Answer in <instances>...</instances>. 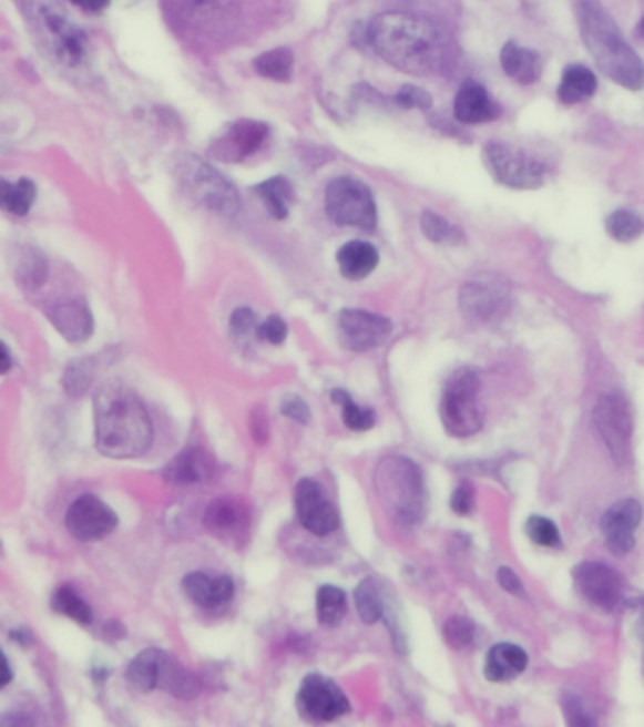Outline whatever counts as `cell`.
<instances>
[{
    "instance_id": "cell-1",
    "label": "cell",
    "mask_w": 644,
    "mask_h": 727,
    "mask_svg": "<svg viewBox=\"0 0 644 727\" xmlns=\"http://www.w3.org/2000/svg\"><path fill=\"white\" fill-rule=\"evenodd\" d=\"M369 48L391 66L415 76L444 66L447 42L431 21L405 12H386L367 25Z\"/></svg>"
},
{
    "instance_id": "cell-2",
    "label": "cell",
    "mask_w": 644,
    "mask_h": 727,
    "mask_svg": "<svg viewBox=\"0 0 644 727\" xmlns=\"http://www.w3.org/2000/svg\"><path fill=\"white\" fill-rule=\"evenodd\" d=\"M95 439L99 452L114 460L141 458L154 442V426L144 402L127 386L109 382L96 390Z\"/></svg>"
},
{
    "instance_id": "cell-3",
    "label": "cell",
    "mask_w": 644,
    "mask_h": 727,
    "mask_svg": "<svg viewBox=\"0 0 644 727\" xmlns=\"http://www.w3.org/2000/svg\"><path fill=\"white\" fill-rule=\"evenodd\" d=\"M576 21L582 42L600 71L625 90H643V59L627 44L613 16L600 0H576Z\"/></svg>"
},
{
    "instance_id": "cell-4",
    "label": "cell",
    "mask_w": 644,
    "mask_h": 727,
    "mask_svg": "<svg viewBox=\"0 0 644 727\" xmlns=\"http://www.w3.org/2000/svg\"><path fill=\"white\" fill-rule=\"evenodd\" d=\"M375 490L384 511L401 525H415L426 514V482L415 461L384 458L375 471Z\"/></svg>"
},
{
    "instance_id": "cell-5",
    "label": "cell",
    "mask_w": 644,
    "mask_h": 727,
    "mask_svg": "<svg viewBox=\"0 0 644 727\" xmlns=\"http://www.w3.org/2000/svg\"><path fill=\"white\" fill-rule=\"evenodd\" d=\"M440 420L448 433L466 439L479 433L484 426V407L480 401V378L477 370L463 367L448 378L440 399Z\"/></svg>"
},
{
    "instance_id": "cell-6",
    "label": "cell",
    "mask_w": 644,
    "mask_h": 727,
    "mask_svg": "<svg viewBox=\"0 0 644 727\" xmlns=\"http://www.w3.org/2000/svg\"><path fill=\"white\" fill-rule=\"evenodd\" d=\"M168 21L190 39H216L238 16V0H161Z\"/></svg>"
},
{
    "instance_id": "cell-7",
    "label": "cell",
    "mask_w": 644,
    "mask_h": 727,
    "mask_svg": "<svg viewBox=\"0 0 644 727\" xmlns=\"http://www.w3.org/2000/svg\"><path fill=\"white\" fill-rule=\"evenodd\" d=\"M180 184L193 201L222 216H235L241 208L238 193L227 180L208 163L193 155H184L176 166Z\"/></svg>"
},
{
    "instance_id": "cell-8",
    "label": "cell",
    "mask_w": 644,
    "mask_h": 727,
    "mask_svg": "<svg viewBox=\"0 0 644 727\" xmlns=\"http://www.w3.org/2000/svg\"><path fill=\"white\" fill-rule=\"evenodd\" d=\"M482 160L491 178L511 190H539L549 180V166L509 144H485Z\"/></svg>"
},
{
    "instance_id": "cell-9",
    "label": "cell",
    "mask_w": 644,
    "mask_h": 727,
    "mask_svg": "<svg viewBox=\"0 0 644 727\" xmlns=\"http://www.w3.org/2000/svg\"><path fill=\"white\" fill-rule=\"evenodd\" d=\"M327 216L343 227L375 231L377 227V205L367 185L359 180L340 176L327 185Z\"/></svg>"
},
{
    "instance_id": "cell-10",
    "label": "cell",
    "mask_w": 644,
    "mask_h": 727,
    "mask_svg": "<svg viewBox=\"0 0 644 727\" xmlns=\"http://www.w3.org/2000/svg\"><path fill=\"white\" fill-rule=\"evenodd\" d=\"M593 423L611 458L619 465H624L632 450L633 418L630 402L620 393L603 397L593 409Z\"/></svg>"
},
{
    "instance_id": "cell-11",
    "label": "cell",
    "mask_w": 644,
    "mask_h": 727,
    "mask_svg": "<svg viewBox=\"0 0 644 727\" xmlns=\"http://www.w3.org/2000/svg\"><path fill=\"white\" fill-rule=\"evenodd\" d=\"M39 23L45 44L64 66L76 69L88 58V39L59 8L44 4L39 10Z\"/></svg>"
},
{
    "instance_id": "cell-12",
    "label": "cell",
    "mask_w": 644,
    "mask_h": 727,
    "mask_svg": "<svg viewBox=\"0 0 644 727\" xmlns=\"http://www.w3.org/2000/svg\"><path fill=\"white\" fill-rule=\"evenodd\" d=\"M297 707L310 721H335L350 713V702L337 683L324 675H308L300 684Z\"/></svg>"
},
{
    "instance_id": "cell-13",
    "label": "cell",
    "mask_w": 644,
    "mask_h": 727,
    "mask_svg": "<svg viewBox=\"0 0 644 727\" xmlns=\"http://www.w3.org/2000/svg\"><path fill=\"white\" fill-rule=\"evenodd\" d=\"M460 308L472 324H491L509 308V287L493 276L474 278L461 289Z\"/></svg>"
},
{
    "instance_id": "cell-14",
    "label": "cell",
    "mask_w": 644,
    "mask_h": 727,
    "mask_svg": "<svg viewBox=\"0 0 644 727\" xmlns=\"http://www.w3.org/2000/svg\"><path fill=\"white\" fill-rule=\"evenodd\" d=\"M338 340L346 350L364 354L382 346L391 335V321L367 310H343L338 314Z\"/></svg>"
},
{
    "instance_id": "cell-15",
    "label": "cell",
    "mask_w": 644,
    "mask_h": 727,
    "mask_svg": "<svg viewBox=\"0 0 644 727\" xmlns=\"http://www.w3.org/2000/svg\"><path fill=\"white\" fill-rule=\"evenodd\" d=\"M64 523L76 541L95 543L117 528V516L95 495H82L71 504Z\"/></svg>"
},
{
    "instance_id": "cell-16",
    "label": "cell",
    "mask_w": 644,
    "mask_h": 727,
    "mask_svg": "<svg viewBox=\"0 0 644 727\" xmlns=\"http://www.w3.org/2000/svg\"><path fill=\"white\" fill-rule=\"evenodd\" d=\"M270 136V129L262 122L241 120L231 123L225 133L212 144V157L224 163H241L257 154Z\"/></svg>"
},
{
    "instance_id": "cell-17",
    "label": "cell",
    "mask_w": 644,
    "mask_h": 727,
    "mask_svg": "<svg viewBox=\"0 0 644 727\" xmlns=\"http://www.w3.org/2000/svg\"><path fill=\"white\" fill-rule=\"evenodd\" d=\"M574 587L579 594L603 611H613L622 600V581L619 573L603 563L586 562L573 571Z\"/></svg>"
},
{
    "instance_id": "cell-18",
    "label": "cell",
    "mask_w": 644,
    "mask_h": 727,
    "mask_svg": "<svg viewBox=\"0 0 644 727\" xmlns=\"http://www.w3.org/2000/svg\"><path fill=\"white\" fill-rule=\"evenodd\" d=\"M295 509L305 530L313 535L327 536L338 528V514L329 503L321 485L314 480H300L295 490Z\"/></svg>"
},
{
    "instance_id": "cell-19",
    "label": "cell",
    "mask_w": 644,
    "mask_h": 727,
    "mask_svg": "<svg viewBox=\"0 0 644 727\" xmlns=\"http://www.w3.org/2000/svg\"><path fill=\"white\" fill-rule=\"evenodd\" d=\"M643 522V506L637 499H622L614 503L601 520L603 535L614 555H627L635 549V533Z\"/></svg>"
},
{
    "instance_id": "cell-20",
    "label": "cell",
    "mask_w": 644,
    "mask_h": 727,
    "mask_svg": "<svg viewBox=\"0 0 644 727\" xmlns=\"http://www.w3.org/2000/svg\"><path fill=\"white\" fill-rule=\"evenodd\" d=\"M206 530L224 541H238L248 530L249 514L241 501L233 498H217L208 504L205 512Z\"/></svg>"
},
{
    "instance_id": "cell-21",
    "label": "cell",
    "mask_w": 644,
    "mask_h": 727,
    "mask_svg": "<svg viewBox=\"0 0 644 727\" xmlns=\"http://www.w3.org/2000/svg\"><path fill=\"white\" fill-rule=\"evenodd\" d=\"M182 587L195 605L206 611L227 605L235 595V584L227 574L212 576L208 573H190L182 582Z\"/></svg>"
},
{
    "instance_id": "cell-22",
    "label": "cell",
    "mask_w": 644,
    "mask_h": 727,
    "mask_svg": "<svg viewBox=\"0 0 644 727\" xmlns=\"http://www.w3.org/2000/svg\"><path fill=\"white\" fill-rule=\"evenodd\" d=\"M499 114L501 109L480 83L466 82L461 85L453 101V115L458 122L463 125H480L498 120Z\"/></svg>"
},
{
    "instance_id": "cell-23",
    "label": "cell",
    "mask_w": 644,
    "mask_h": 727,
    "mask_svg": "<svg viewBox=\"0 0 644 727\" xmlns=\"http://www.w3.org/2000/svg\"><path fill=\"white\" fill-rule=\"evenodd\" d=\"M48 318L59 335L72 345L85 342L93 335V314L82 300H67L48 310Z\"/></svg>"
},
{
    "instance_id": "cell-24",
    "label": "cell",
    "mask_w": 644,
    "mask_h": 727,
    "mask_svg": "<svg viewBox=\"0 0 644 727\" xmlns=\"http://www.w3.org/2000/svg\"><path fill=\"white\" fill-rule=\"evenodd\" d=\"M530 657L520 646L499 643L485 656L484 675L491 683H511L528 669Z\"/></svg>"
},
{
    "instance_id": "cell-25",
    "label": "cell",
    "mask_w": 644,
    "mask_h": 727,
    "mask_svg": "<svg viewBox=\"0 0 644 727\" xmlns=\"http://www.w3.org/2000/svg\"><path fill=\"white\" fill-rule=\"evenodd\" d=\"M212 472L214 467L206 452L198 448H187L165 467L163 474L173 484H201L211 479Z\"/></svg>"
},
{
    "instance_id": "cell-26",
    "label": "cell",
    "mask_w": 644,
    "mask_h": 727,
    "mask_svg": "<svg viewBox=\"0 0 644 727\" xmlns=\"http://www.w3.org/2000/svg\"><path fill=\"white\" fill-rule=\"evenodd\" d=\"M380 256L372 244L351 240L338 249L337 263L340 275L348 280H364L378 267Z\"/></svg>"
},
{
    "instance_id": "cell-27",
    "label": "cell",
    "mask_w": 644,
    "mask_h": 727,
    "mask_svg": "<svg viewBox=\"0 0 644 727\" xmlns=\"http://www.w3.org/2000/svg\"><path fill=\"white\" fill-rule=\"evenodd\" d=\"M157 688L165 689L178 699H193L201 694V680L192 670L185 669L176 657L161 654L160 683Z\"/></svg>"
},
{
    "instance_id": "cell-28",
    "label": "cell",
    "mask_w": 644,
    "mask_h": 727,
    "mask_svg": "<svg viewBox=\"0 0 644 727\" xmlns=\"http://www.w3.org/2000/svg\"><path fill=\"white\" fill-rule=\"evenodd\" d=\"M501 64L503 71L514 82L530 85L535 83L542 74V61L539 53L518 45L517 42H507L501 50Z\"/></svg>"
},
{
    "instance_id": "cell-29",
    "label": "cell",
    "mask_w": 644,
    "mask_h": 727,
    "mask_svg": "<svg viewBox=\"0 0 644 727\" xmlns=\"http://www.w3.org/2000/svg\"><path fill=\"white\" fill-rule=\"evenodd\" d=\"M597 91V78L582 64H571L563 71L558 95L563 104L584 103Z\"/></svg>"
},
{
    "instance_id": "cell-30",
    "label": "cell",
    "mask_w": 644,
    "mask_h": 727,
    "mask_svg": "<svg viewBox=\"0 0 644 727\" xmlns=\"http://www.w3.org/2000/svg\"><path fill=\"white\" fill-rule=\"evenodd\" d=\"M161 654H163V651H160V648H147L129 664L127 683L134 692L147 694V692L157 688Z\"/></svg>"
},
{
    "instance_id": "cell-31",
    "label": "cell",
    "mask_w": 644,
    "mask_h": 727,
    "mask_svg": "<svg viewBox=\"0 0 644 727\" xmlns=\"http://www.w3.org/2000/svg\"><path fill=\"white\" fill-rule=\"evenodd\" d=\"M256 193L263 198V203L276 219H286L295 201L294 185L284 176L268 178L267 182L257 185Z\"/></svg>"
},
{
    "instance_id": "cell-32",
    "label": "cell",
    "mask_w": 644,
    "mask_h": 727,
    "mask_svg": "<svg viewBox=\"0 0 644 727\" xmlns=\"http://www.w3.org/2000/svg\"><path fill=\"white\" fill-rule=\"evenodd\" d=\"M354 600L358 606L359 618L364 620L365 624H377L378 620L386 616V597L382 587L375 578L359 582L354 592Z\"/></svg>"
},
{
    "instance_id": "cell-33",
    "label": "cell",
    "mask_w": 644,
    "mask_h": 727,
    "mask_svg": "<svg viewBox=\"0 0 644 727\" xmlns=\"http://www.w3.org/2000/svg\"><path fill=\"white\" fill-rule=\"evenodd\" d=\"M346 594L337 586H321L316 594V611L319 624L326 627H337L345 620Z\"/></svg>"
},
{
    "instance_id": "cell-34",
    "label": "cell",
    "mask_w": 644,
    "mask_h": 727,
    "mask_svg": "<svg viewBox=\"0 0 644 727\" xmlns=\"http://www.w3.org/2000/svg\"><path fill=\"white\" fill-rule=\"evenodd\" d=\"M254 64H256L259 76L275 80V82H287L294 74V53L289 52L287 48H276V50L259 55Z\"/></svg>"
},
{
    "instance_id": "cell-35",
    "label": "cell",
    "mask_w": 644,
    "mask_h": 727,
    "mask_svg": "<svg viewBox=\"0 0 644 727\" xmlns=\"http://www.w3.org/2000/svg\"><path fill=\"white\" fill-rule=\"evenodd\" d=\"M421 231H423V235L428 236V240L435 244L461 246V244L466 243L463 231L450 224L440 214H435V212H423V216H421Z\"/></svg>"
},
{
    "instance_id": "cell-36",
    "label": "cell",
    "mask_w": 644,
    "mask_h": 727,
    "mask_svg": "<svg viewBox=\"0 0 644 727\" xmlns=\"http://www.w3.org/2000/svg\"><path fill=\"white\" fill-rule=\"evenodd\" d=\"M37 198V185L29 178H21L18 184L2 182V206L13 216H27Z\"/></svg>"
},
{
    "instance_id": "cell-37",
    "label": "cell",
    "mask_w": 644,
    "mask_h": 727,
    "mask_svg": "<svg viewBox=\"0 0 644 727\" xmlns=\"http://www.w3.org/2000/svg\"><path fill=\"white\" fill-rule=\"evenodd\" d=\"M331 399L343 407V421H345L346 428L358 431V433L375 428V423H377L375 412L365 409V407H359L358 402L354 401L346 391H333Z\"/></svg>"
},
{
    "instance_id": "cell-38",
    "label": "cell",
    "mask_w": 644,
    "mask_h": 727,
    "mask_svg": "<svg viewBox=\"0 0 644 727\" xmlns=\"http://www.w3.org/2000/svg\"><path fill=\"white\" fill-rule=\"evenodd\" d=\"M52 606L55 613L64 614V616H69V618L74 620L78 624L90 625L93 622L91 606L74 592V587H59L55 595H53Z\"/></svg>"
},
{
    "instance_id": "cell-39",
    "label": "cell",
    "mask_w": 644,
    "mask_h": 727,
    "mask_svg": "<svg viewBox=\"0 0 644 727\" xmlns=\"http://www.w3.org/2000/svg\"><path fill=\"white\" fill-rule=\"evenodd\" d=\"M605 229L616 243L630 244L644 233L643 219L630 211H616L606 217Z\"/></svg>"
},
{
    "instance_id": "cell-40",
    "label": "cell",
    "mask_w": 644,
    "mask_h": 727,
    "mask_svg": "<svg viewBox=\"0 0 644 727\" xmlns=\"http://www.w3.org/2000/svg\"><path fill=\"white\" fill-rule=\"evenodd\" d=\"M525 533L531 539V543L542 549H560L562 546V535L560 530L552 520L544 516H530L525 522Z\"/></svg>"
},
{
    "instance_id": "cell-41",
    "label": "cell",
    "mask_w": 644,
    "mask_h": 727,
    "mask_svg": "<svg viewBox=\"0 0 644 727\" xmlns=\"http://www.w3.org/2000/svg\"><path fill=\"white\" fill-rule=\"evenodd\" d=\"M442 635H444V641L452 646L453 651H466L477 638V627L472 625L469 618L453 616L444 624Z\"/></svg>"
},
{
    "instance_id": "cell-42",
    "label": "cell",
    "mask_w": 644,
    "mask_h": 727,
    "mask_svg": "<svg viewBox=\"0 0 644 727\" xmlns=\"http://www.w3.org/2000/svg\"><path fill=\"white\" fill-rule=\"evenodd\" d=\"M18 273H20V280L27 287H39L45 280L44 259L32 252H27L25 256L21 257Z\"/></svg>"
},
{
    "instance_id": "cell-43",
    "label": "cell",
    "mask_w": 644,
    "mask_h": 727,
    "mask_svg": "<svg viewBox=\"0 0 644 727\" xmlns=\"http://www.w3.org/2000/svg\"><path fill=\"white\" fill-rule=\"evenodd\" d=\"M90 382L91 370L88 361L72 364L71 367L67 369V372H64V390L69 391L71 396H82L83 391L88 390Z\"/></svg>"
},
{
    "instance_id": "cell-44",
    "label": "cell",
    "mask_w": 644,
    "mask_h": 727,
    "mask_svg": "<svg viewBox=\"0 0 644 727\" xmlns=\"http://www.w3.org/2000/svg\"><path fill=\"white\" fill-rule=\"evenodd\" d=\"M396 101L402 109L429 110L433 106L431 95L428 91L421 90L418 85H405L397 91Z\"/></svg>"
},
{
    "instance_id": "cell-45",
    "label": "cell",
    "mask_w": 644,
    "mask_h": 727,
    "mask_svg": "<svg viewBox=\"0 0 644 727\" xmlns=\"http://www.w3.org/2000/svg\"><path fill=\"white\" fill-rule=\"evenodd\" d=\"M257 337L268 345L280 346L287 338L286 321L280 316H268L262 326L257 327Z\"/></svg>"
},
{
    "instance_id": "cell-46",
    "label": "cell",
    "mask_w": 644,
    "mask_h": 727,
    "mask_svg": "<svg viewBox=\"0 0 644 727\" xmlns=\"http://www.w3.org/2000/svg\"><path fill=\"white\" fill-rule=\"evenodd\" d=\"M563 708H565V720L571 726H593L595 720H593V716L590 715V710H586L581 699L573 696L565 697Z\"/></svg>"
},
{
    "instance_id": "cell-47",
    "label": "cell",
    "mask_w": 644,
    "mask_h": 727,
    "mask_svg": "<svg viewBox=\"0 0 644 727\" xmlns=\"http://www.w3.org/2000/svg\"><path fill=\"white\" fill-rule=\"evenodd\" d=\"M257 327L256 314L249 308H236L231 316V332L235 337H246L249 332L257 331Z\"/></svg>"
},
{
    "instance_id": "cell-48",
    "label": "cell",
    "mask_w": 644,
    "mask_h": 727,
    "mask_svg": "<svg viewBox=\"0 0 644 727\" xmlns=\"http://www.w3.org/2000/svg\"><path fill=\"white\" fill-rule=\"evenodd\" d=\"M280 410L282 414L287 416L289 420L303 423V426L310 421V409H308L307 401H303L299 396L284 397Z\"/></svg>"
},
{
    "instance_id": "cell-49",
    "label": "cell",
    "mask_w": 644,
    "mask_h": 727,
    "mask_svg": "<svg viewBox=\"0 0 644 727\" xmlns=\"http://www.w3.org/2000/svg\"><path fill=\"white\" fill-rule=\"evenodd\" d=\"M452 511L460 516H467L469 512L472 511L474 506V490H472L469 484H461L456 492H453L452 501Z\"/></svg>"
},
{
    "instance_id": "cell-50",
    "label": "cell",
    "mask_w": 644,
    "mask_h": 727,
    "mask_svg": "<svg viewBox=\"0 0 644 727\" xmlns=\"http://www.w3.org/2000/svg\"><path fill=\"white\" fill-rule=\"evenodd\" d=\"M498 582L499 586L503 587L504 592H509V594L518 595V597L525 595L522 581L518 578V574L511 567L499 569Z\"/></svg>"
},
{
    "instance_id": "cell-51",
    "label": "cell",
    "mask_w": 644,
    "mask_h": 727,
    "mask_svg": "<svg viewBox=\"0 0 644 727\" xmlns=\"http://www.w3.org/2000/svg\"><path fill=\"white\" fill-rule=\"evenodd\" d=\"M72 4L82 8L83 12L101 13L110 7L112 0H71Z\"/></svg>"
},
{
    "instance_id": "cell-52",
    "label": "cell",
    "mask_w": 644,
    "mask_h": 727,
    "mask_svg": "<svg viewBox=\"0 0 644 727\" xmlns=\"http://www.w3.org/2000/svg\"><path fill=\"white\" fill-rule=\"evenodd\" d=\"M0 354H2V364H0V372L7 375L8 370L12 369V358H10V351H8V346H0Z\"/></svg>"
},
{
    "instance_id": "cell-53",
    "label": "cell",
    "mask_w": 644,
    "mask_h": 727,
    "mask_svg": "<svg viewBox=\"0 0 644 727\" xmlns=\"http://www.w3.org/2000/svg\"><path fill=\"white\" fill-rule=\"evenodd\" d=\"M2 669H4V676H2V688H7L8 684L12 683V670H10V662H8L7 656L2 659Z\"/></svg>"
},
{
    "instance_id": "cell-54",
    "label": "cell",
    "mask_w": 644,
    "mask_h": 727,
    "mask_svg": "<svg viewBox=\"0 0 644 727\" xmlns=\"http://www.w3.org/2000/svg\"><path fill=\"white\" fill-rule=\"evenodd\" d=\"M12 641H18L20 645L27 646L29 643H31V633L12 632Z\"/></svg>"
},
{
    "instance_id": "cell-55",
    "label": "cell",
    "mask_w": 644,
    "mask_h": 727,
    "mask_svg": "<svg viewBox=\"0 0 644 727\" xmlns=\"http://www.w3.org/2000/svg\"><path fill=\"white\" fill-rule=\"evenodd\" d=\"M638 632H641V638H643V645H644V605H643V613H641V618H638Z\"/></svg>"
},
{
    "instance_id": "cell-56",
    "label": "cell",
    "mask_w": 644,
    "mask_h": 727,
    "mask_svg": "<svg viewBox=\"0 0 644 727\" xmlns=\"http://www.w3.org/2000/svg\"><path fill=\"white\" fill-rule=\"evenodd\" d=\"M638 34H641V37H644V16H643V20H641V23H638Z\"/></svg>"
}]
</instances>
